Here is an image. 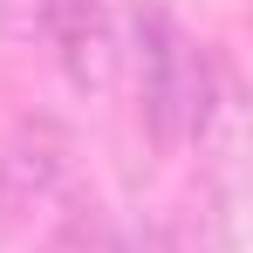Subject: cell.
Segmentation results:
<instances>
[{"mask_svg":"<svg viewBox=\"0 0 253 253\" xmlns=\"http://www.w3.org/2000/svg\"><path fill=\"white\" fill-rule=\"evenodd\" d=\"M103 253H178V247H171V233H158V226H130V233H110Z\"/></svg>","mask_w":253,"mask_h":253,"instance_id":"5b68a950","label":"cell"},{"mask_svg":"<svg viewBox=\"0 0 253 253\" xmlns=\"http://www.w3.org/2000/svg\"><path fill=\"white\" fill-rule=\"evenodd\" d=\"M42 28L55 35V55H62L69 83L83 96L110 89V76H117V35H110L103 0H42Z\"/></svg>","mask_w":253,"mask_h":253,"instance_id":"3957f363","label":"cell"},{"mask_svg":"<svg viewBox=\"0 0 253 253\" xmlns=\"http://www.w3.org/2000/svg\"><path fill=\"white\" fill-rule=\"evenodd\" d=\"M103 247H110V219H103V206L89 192L69 199V212L55 219V233L42 240V253H103Z\"/></svg>","mask_w":253,"mask_h":253,"instance_id":"277c9868","label":"cell"},{"mask_svg":"<svg viewBox=\"0 0 253 253\" xmlns=\"http://www.w3.org/2000/svg\"><path fill=\"white\" fill-rule=\"evenodd\" d=\"M192 55H199V48L185 42V28L171 21L165 0H137V14H130L137 117H144V137H151L158 151H178V144H185V89H192Z\"/></svg>","mask_w":253,"mask_h":253,"instance_id":"6da1fadb","label":"cell"},{"mask_svg":"<svg viewBox=\"0 0 253 253\" xmlns=\"http://www.w3.org/2000/svg\"><path fill=\"white\" fill-rule=\"evenodd\" d=\"M69 178V130L55 117H21L0 137V233L28 226Z\"/></svg>","mask_w":253,"mask_h":253,"instance_id":"7a4b0ae2","label":"cell"}]
</instances>
